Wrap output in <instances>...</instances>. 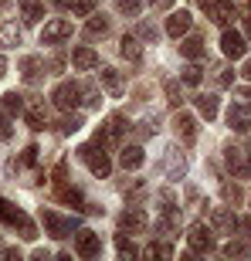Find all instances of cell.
Masks as SVG:
<instances>
[{
	"mask_svg": "<svg viewBox=\"0 0 251 261\" xmlns=\"http://www.w3.org/2000/svg\"><path fill=\"white\" fill-rule=\"evenodd\" d=\"M78 156L85 160V166H88L95 176H109V173H112V163H109V156L102 153V146H98V143H95V146H92V143L82 146V149H78Z\"/></svg>",
	"mask_w": 251,
	"mask_h": 261,
	"instance_id": "obj_1",
	"label": "cell"
},
{
	"mask_svg": "<svg viewBox=\"0 0 251 261\" xmlns=\"http://www.w3.org/2000/svg\"><path fill=\"white\" fill-rule=\"evenodd\" d=\"M51 98H55L58 109L71 112V109H78V102H82V85H75V82H61V85L51 92Z\"/></svg>",
	"mask_w": 251,
	"mask_h": 261,
	"instance_id": "obj_2",
	"label": "cell"
},
{
	"mask_svg": "<svg viewBox=\"0 0 251 261\" xmlns=\"http://www.w3.org/2000/svg\"><path fill=\"white\" fill-rule=\"evenodd\" d=\"M0 217H4L10 227H20V234H24V238H34V224L28 221V214L17 211L10 200H0Z\"/></svg>",
	"mask_w": 251,
	"mask_h": 261,
	"instance_id": "obj_3",
	"label": "cell"
},
{
	"mask_svg": "<svg viewBox=\"0 0 251 261\" xmlns=\"http://www.w3.org/2000/svg\"><path fill=\"white\" fill-rule=\"evenodd\" d=\"M187 244H190V251H197V254L214 251V227H207V224H193L190 234H187Z\"/></svg>",
	"mask_w": 251,
	"mask_h": 261,
	"instance_id": "obj_4",
	"label": "cell"
},
{
	"mask_svg": "<svg viewBox=\"0 0 251 261\" xmlns=\"http://www.w3.org/2000/svg\"><path fill=\"white\" fill-rule=\"evenodd\" d=\"M71 38V20L65 17H55L44 24V31H41V44H58V41Z\"/></svg>",
	"mask_w": 251,
	"mask_h": 261,
	"instance_id": "obj_5",
	"label": "cell"
},
{
	"mask_svg": "<svg viewBox=\"0 0 251 261\" xmlns=\"http://www.w3.org/2000/svg\"><path fill=\"white\" fill-rule=\"evenodd\" d=\"M173 129H177V136H180V143H197V119L190 116V112H177V119H173Z\"/></svg>",
	"mask_w": 251,
	"mask_h": 261,
	"instance_id": "obj_6",
	"label": "cell"
},
{
	"mask_svg": "<svg viewBox=\"0 0 251 261\" xmlns=\"http://www.w3.org/2000/svg\"><path fill=\"white\" fill-rule=\"evenodd\" d=\"M122 129H126V126H122V119H119V116H112V119L106 122V126H102V129L95 133V143L102 146V149L116 146V143H119V133H122Z\"/></svg>",
	"mask_w": 251,
	"mask_h": 261,
	"instance_id": "obj_7",
	"label": "cell"
},
{
	"mask_svg": "<svg viewBox=\"0 0 251 261\" xmlns=\"http://www.w3.org/2000/svg\"><path fill=\"white\" fill-rule=\"evenodd\" d=\"M221 51L228 58H244V51H248V41L238 34V31H224L221 34Z\"/></svg>",
	"mask_w": 251,
	"mask_h": 261,
	"instance_id": "obj_8",
	"label": "cell"
},
{
	"mask_svg": "<svg viewBox=\"0 0 251 261\" xmlns=\"http://www.w3.org/2000/svg\"><path fill=\"white\" fill-rule=\"evenodd\" d=\"M146 214L139 211V207H133V211H126L122 217H119V227H122V234H143L146 231Z\"/></svg>",
	"mask_w": 251,
	"mask_h": 261,
	"instance_id": "obj_9",
	"label": "cell"
},
{
	"mask_svg": "<svg viewBox=\"0 0 251 261\" xmlns=\"http://www.w3.org/2000/svg\"><path fill=\"white\" fill-rule=\"evenodd\" d=\"M75 251L82 254V258H98V251H102V241H98V234L82 231V234L75 238Z\"/></svg>",
	"mask_w": 251,
	"mask_h": 261,
	"instance_id": "obj_10",
	"label": "cell"
},
{
	"mask_svg": "<svg viewBox=\"0 0 251 261\" xmlns=\"http://www.w3.org/2000/svg\"><path fill=\"white\" fill-rule=\"evenodd\" d=\"M211 227L217 234H231L234 227H238V217H234V211H228V207H217V211L211 214Z\"/></svg>",
	"mask_w": 251,
	"mask_h": 261,
	"instance_id": "obj_11",
	"label": "cell"
},
{
	"mask_svg": "<svg viewBox=\"0 0 251 261\" xmlns=\"http://www.w3.org/2000/svg\"><path fill=\"white\" fill-rule=\"evenodd\" d=\"M190 28H193V17L187 10H177V14H170V20H166V34H170V38H184Z\"/></svg>",
	"mask_w": 251,
	"mask_h": 261,
	"instance_id": "obj_12",
	"label": "cell"
},
{
	"mask_svg": "<svg viewBox=\"0 0 251 261\" xmlns=\"http://www.w3.org/2000/svg\"><path fill=\"white\" fill-rule=\"evenodd\" d=\"M41 217H44V227H48V234H51V238H68V231H71V221L58 217L55 211H44Z\"/></svg>",
	"mask_w": 251,
	"mask_h": 261,
	"instance_id": "obj_13",
	"label": "cell"
},
{
	"mask_svg": "<svg viewBox=\"0 0 251 261\" xmlns=\"http://www.w3.org/2000/svg\"><path fill=\"white\" fill-rule=\"evenodd\" d=\"M98 78H102V88H106L109 95H122L126 82H122V75H119L116 68H102V71H98Z\"/></svg>",
	"mask_w": 251,
	"mask_h": 261,
	"instance_id": "obj_14",
	"label": "cell"
},
{
	"mask_svg": "<svg viewBox=\"0 0 251 261\" xmlns=\"http://www.w3.org/2000/svg\"><path fill=\"white\" fill-rule=\"evenodd\" d=\"M207 14H211V20H214V24H221V28H228V24L234 20V7H231V4H224V0H221V4H207Z\"/></svg>",
	"mask_w": 251,
	"mask_h": 261,
	"instance_id": "obj_15",
	"label": "cell"
},
{
	"mask_svg": "<svg viewBox=\"0 0 251 261\" xmlns=\"http://www.w3.org/2000/svg\"><path fill=\"white\" fill-rule=\"evenodd\" d=\"M71 61H75L78 71H92V68H98V55H95L92 48H75Z\"/></svg>",
	"mask_w": 251,
	"mask_h": 261,
	"instance_id": "obj_16",
	"label": "cell"
},
{
	"mask_svg": "<svg viewBox=\"0 0 251 261\" xmlns=\"http://www.w3.org/2000/svg\"><path fill=\"white\" fill-rule=\"evenodd\" d=\"M20 17H24V24H38L44 17V4L41 0H20Z\"/></svg>",
	"mask_w": 251,
	"mask_h": 261,
	"instance_id": "obj_17",
	"label": "cell"
},
{
	"mask_svg": "<svg viewBox=\"0 0 251 261\" xmlns=\"http://www.w3.org/2000/svg\"><path fill=\"white\" fill-rule=\"evenodd\" d=\"M143 149H139V146H126L122 153H119V163H122V170H139V166H143Z\"/></svg>",
	"mask_w": 251,
	"mask_h": 261,
	"instance_id": "obj_18",
	"label": "cell"
},
{
	"mask_svg": "<svg viewBox=\"0 0 251 261\" xmlns=\"http://www.w3.org/2000/svg\"><path fill=\"white\" fill-rule=\"evenodd\" d=\"M224 160H228V166H231V170L248 173V160H244V149H241V146H228V149H224Z\"/></svg>",
	"mask_w": 251,
	"mask_h": 261,
	"instance_id": "obj_19",
	"label": "cell"
},
{
	"mask_svg": "<svg viewBox=\"0 0 251 261\" xmlns=\"http://www.w3.org/2000/svg\"><path fill=\"white\" fill-rule=\"evenodd\" d=\"M228 122H231V129H234V133H244V129H248V109L234 102V106H231V112H228Z\"/></svg>",
	"mask_w": 251,
	"mask_h": 261,
	"instance_id": "obj_20",
	"label": "cell"
},
{
	"mask_svg": "<svg viewBox=\"0 0 251 261\" xmlns=\"http://www.w3.org/2000/svg\"><path fill=\"white\" fill-rule=\"evenodd\" d=\"M119 51H122V58L133 61V65H139V61H143V48H139V41H136V38H122Z\"/></svg>",
	"mask_w": 251,
	"mask_h": 261,
	"instance_id": "obj_21",
	"label": "cell"
},
{
	"mask_svg": "<svg viewBox=\"0 0 251 261\" xmlns=\"http://www.w3.org/2000/svg\"><path fill=\"white\" fill-rule=\"evenodd\" d=\"M204 51H207V48H204V41L197 38V34H190V38L180 41V55H184V58H200Z\"/></svg>",
	"mask_w": 251,
	"mask_h": 261,
	"instance_id": "obj_22",
	"label": "cell"
},
{
	"mask_svg": "<svg viewBox=\"0 0 251 261\" xmlns=\"http://www.w3.org/2000/svg\"><path fill=\"white\" fill-rule=\"evenodd\" d=\"M58 197H61L65 203H71V207H82V211H92V207L85 203V197H82V190H75V187H61V190H58Z\"/></svg>",
	"mask_w": 251,
	"mask_h": 261,
	"instance_id": "obj_23",
	"label": "cell"
},
{
	"mask_svg": "<svg viewBox=\"0 0 251 261\" xmlns=\"http://www.w3.org/2000/svg\"><path fill=\"white\" fill-rule=\"evenodd\" d=\"M197 109H200V116L214 119L217 116V95H197Z\"/></svg>",
	"mask_w": 251,
	"mask_h": 261,
	"instance_id": "obj_24",
	"label": "cell"
},
{
	"mask_svg": "<svg viewBox=\"0 0 251 261\" xmlns=\"http://www.w3.org/2000/svg\"><path fill=\"white\" fill-rule=\"evenodd\" d=\"M0 44H7V48L20 44V31H17V24H4V28H0Z\"/></svg>",
	"mask_w": 251,
	"mask_h": 261,
	"instance_id": "obj_25",
	"label": "cell"
},
{
	"mask_svg": "<svg viewBox=\"0 0 251 261\" xmlns=\"http://www.w3.org/2000/svg\"><path fill=\"white\" fill-rule=\"evenodd\" d=\"M20 75L28 78V82H38V75H41V61H38V58H24V61H20Z\"/></svg>",
	"mask_w": 251,
	"mask_h": 261,
	"instance_id": "obj_26",
	"label": "cell"
},
{
	"mask_svg": "<svg viewBox=\"0 0 251 261\" xmlns=\"http://www.w3.org/2000/svg\"><path fill=\"white\" fill-rule=\"evenodd\" d=\"M184 170H187L184 160H177V149H170V160H166V173L177 180V176H184Z\"/></svg>",
	"mask_w": 251,
	"mask_h": 261,
	"instance_id": "obj_27",
	"label": "cell"
},
{
	"mask_svg": "<svg viewBox=\"0 0 251 261\" xmlns=\"http://www.w3.org/2000/svg\"><path fill=\"white\" fill-rule=\"evenodd\" d=\"M4 109H7V112H24V95L7 92V95H4Z\"/></svg>",
	"mask_w": 251,
	"mask_h": 261,
	"instance_id": "obj_28",
	"label": "cell"
},
{
	"mask_svg": "<svg viewBox=\"0 0 251 261\" xmlns=\"http://www.w3.org/2000/svg\"><path fill=\"white\" fill-rule=\"evenodd\" d=\"M224 200H228V203H234V207H238V203L244 200L241 187H234V184H224Z\"/></svg>",
	"mask_w": 251,
	"mask_h": 261,
	"instance_id": "obj_29",
	"label": "cell"
},
{
	"mask_svg": "<svg viewBox=\"0 0 251 261\" xmlns=\"http://www.w3.org/2000/svg\"><path fill=\"white\" fill-rule=\"evenodd\" d=\"M116 248H119V254H122V258H136V248L129 244V238H126V234H119V238H116Z\"/></svg>",
	"mask_w": 251,
	"mask_h": 261,
	"instance_id": "obj_30",
	"label": "cell"
},
{
	"mask_svg": "<svg viewBox=\"0 0 251 261\" xmlns=\"http://www.w3.org/2000/svg\"><path fill=\"white\" fill-rule=\"evenodd\" d=\"M166 98H170V106H180L184 102V92H180L177 82H166Z\"/></svg>",
	"mask_w": 251,
	"mask_h": 261,
	"instance_id": "obj_31",
	"label": "cell"
},
{
	"mask_svg": "<svg viewBox=\"0 0 251 261\" xmlns=\"http://www.w3.org/2000/svg\"><path fill=\"white\" fill-rule=\"evenodd\" d=\"M146 254H149V258H170V254H173V248H170V244H149V248H146Z\"/></svg>",
	"mask_w": 251,
	"mask_h": 261,
	"instance_id": "obj_32",
	"label": "cell"
},
{
	"mask_svg": "<svg viewBox=\"0 0 251 261\" xmlns=\"http://www.w3.org/2000/svg\"><path fill=\"white\" fill-rule=\"evenodd\" d=\"M200 68H197V65H187L184 68V82H187V85H200Z\"/></svg>",
	"mask_w": 251,
	"mask_h": 261,
	"instance_id": "obj_33",
	"label": "cell"
},
{
	"mask_svg": "<svg viewBox=\"0 0 251 261\" xmlns=\"http://www.w3.org/2000/svg\"><path fill=\"white\" fill-rule=\"evenodd\" d=\"M78 126H82V119H78V116H65V119H61V126H58V129H61L65 136H71Z\"/></svg>",
	"mask_w": 251,
	"mask_h": 261,
	"instance_id": "obj_34",
	"label": "cell"
},
{
	"mask_svg": "<svg viewBox=\"0 0 251 261\" xmlns=\"http://www.w3.org/2000/svg\"><path fill=\"white\" fill-rule=\"evenodd\" d=\"M106 31H109L106 17H92V20H88V34H106Z\"/></svg>",
	"mask_w": 251,
	"mask_h": 261,
	"instance_id": "obj_35",
	"label": "cell"
},
{
	"mask_svg": "<svg viewBox=\"0 0 251 261\" xmlns=\"http://www.w3.org/2000/svg\"><path fill=\"white\" fill-rule=\"evenodd\" d=\"M234 102L244 109H251V88H234Z\"/></svg>",
	"mask_w": 251,
	"mask_h": 261,
	"instance_id": "obj_36",
	"label": "cell"
},
{
	"mask_svg": "<svg viewBox=\"0 0 251 261\" xmlns=\"http://www.w3.org/2000/svg\"><path fill=\"white\" fill-rule=\"evenodd\" d=\"M82 95H85V106H98L102 102V92L98 88H82Z\"/></svg>",
	"mask_w": 251,
	"mask_h": 261,
	"instance_id": "obj_37",
	"label": "cell"
},
{
	"mask_svg": "<svg viewBox=\"0 0 251 261\" xmlns=\"http://www.w3.org/2000/svg\"><path fill=\"white\" fill-rule=\"evenodd\" d=\"M244 251H248V248H244V244H238V241H231V244H224V254H228V258H241Z\"/></svg>",
	"mask_w": 251,
	"mask_h": 261,
	"instance_id": "obj_38",
	"label": "cell"
},
{
	"mask_svg": "<svg viewBox=\"0 0 251 261\" xmlns=\"http://www.w3.org/2000/svg\"><path fill=\"white\" fill-rule=\"evenodd\" d=\"M122 14H139V0H116Z\"/></svg>",
	"mask_w": 251,
	"mask_h": 261,
	"instance_id": "obj_39",
	"label": "cell"
},
{
	"mask_svg": "<svg viewBox=\"0 0 251 261\" xmlns=\"http://www.w3.org/2000/svg\"><path fill=\"white\" fill-rule=\"evenodd\" d=\"M28 122H31V129H44V116H41L38 109H31V112H28Z\"/></svg>",
	"mask_w": 251,
	"mask_h": 261,
	"instance_id": "obj_40",
	"label": "cell"
},
{
	"mask_svg": "<svg viewBox=\"0 0 251 261\" xmlns=\"http://www.w3.org/2000/svg\"><path fill=\"white\" fill-rule=\"evenodd\" d=\"M139 38L143 41H156V28L153 24H139Z\"/></svg>",
	"mask_w": 251,
	"mask_h": 261,
	"instance_id": "obj_41",
	"label": "cell"
},
{
	"mask_svg": "<svg viewBox=\"0 0 251 261\" xmlns=\"http://www.w3.org/2000/svg\"><path fill=\"white\" fill-rule=\"evenodd\" d=\"M0 139H10V122H7V116H0Z\"/></svg>",
	"mask_w": 251,
	"mask_h": 261,
	"instance_id": "obj_42",
	"label": "cell"
},
{
	"mask_svg": "<svg viewBox=\"0 0 251 261\" xmlns=\"http://www.w3.org/2000/svg\"><path fill=\"white\" fill-rule=\"evenodd\" d=\"M149 7L153 10H166V7H173V0H149Z\"/></svg>",
	"mask_w": 251,
	"mask_h": 261,
	"instance_id": "obj_43",
	"label": "cell"
},
{
	"mask_svg": "<svg viewBox=\"0 0 251 261\" xmlns=\"http://www.w3.org/2000/svg\"><path fill=\"white\" fill-rule=\"evenodd\" d=\"M217 82H221V85H231V82H234V75H231V71H228V68H224L221 75H217Z\"/></svg>",
	"mask_w": 251,
	"mask_h": 261,
	"instance_id": "obj_44",
	"label": "cell"
},
{
	"mask_svg": "<svg viewBox=\"0 0 251 261\" xmlns=\"http://www.w3.org/2000/svg\"><path fill=\"white\" fill-rule=\"evenodd\" d=\"M34 156H38V149H34V146H28V149H24V163H34Z\"/></svg>",
	"mask_w": 251,
	"mask_h": 261,
	"instance_id": "obj_45",
	"label": "cell"
},
{
	"mask_svg": "<svg viewBox=\"0 0 251 261\" xmlns=\"http://www.w3.org/2000/svg\"><path fill=\"white\" fill-rule=\"evenodd\" d=\"M238 224H241V231H244V241L251 244V221H238Z\"/></svg>",
	"mask_w": 251,
	"mask_h": 261,
	"instance_id": "obj_46",
	"label": "cell"
},
{
	"mask_svg": "<svg viewBox=\"0 0 251 261\" xmlns=\"http://www.w3.org/2000/svg\"><path fill=\"white\" fill-rule=\"evenodd\" d=\"M241 75H244V78H248V82H251V58L244 61V68H241Z\"/></svg>",
	"mask_w": 251,
	"mask_h": 261,
	"instance_id": "obj_47",
	"label": "cell"
},
{
	"mask_svg": "<svg viewBox=\"0 0 251 261\" xmlns=\"http://www.w3.org/2000/svg\"><path fill=\"white\" fill-rule=\"evenodd\" d=\"M7 75V58H4V55H0V78Z\"/></svg>",
	"mask_w": 251,
	"mask_h": 261,
	"instance_id": "obj_48",
	"label": "cell"
},
{
	"mask_svg": "<svg viewBox=\"0 0 251 261\" xmlns=\"http://www.w3.org/2000/svg\"><path fill=\"white\" fill-rule=\"evenodd\" d=\"M197 4H200V7H204V10H207V4H211V0H197Z\"/></svg>",
	"mask_w": 251,
	"mask_h": 261,
	"instance_id": "obj_49",
	"label": "cell"
},
{
	"mask_svg": "<svg viewBox=\"0 0 251 261\" xmlns=\"http://www.w3.org/2000/svg\"><path fill=\"white\" fill-rule=\"evenodd\" d=\"M248 34H251V17H248Z\"/></svg>",
	"mask_w": 251,
	"mask_h": 261,
	"instance_id": "obj_50",
	"label": "cell"
}]
</instances>
